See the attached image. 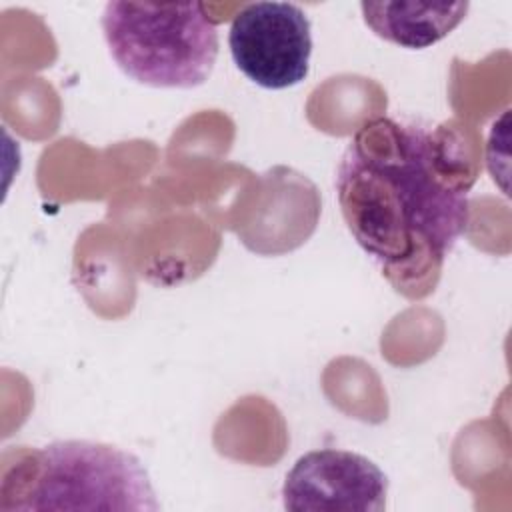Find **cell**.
<instances>
[{
	"mask_svg": "<svg viewBox=\"0 0 512 512\" xmlns=\"http://www.w3.org/2000/svg\"><path fill=\"white\" fill-rule=\"evenodd\" d=\"M468 2H362L366 26L380 38L410 50L446 38L468 14Z\"/></svg>",
	"mask_w": 512,
	"mask_h": 512,
	"instance_id": "8992f818",
	"label": "cell"
},
{
	"mask_svg": "<svg viewBox=\"0 0 512 512\" xmlns=\"http://www.w3.org/2000/svg\"><path fill=\"white\" fill-rule=\"evenodd\" d=\"M228 46L236 68L266 90L292 88L310 72V20L292 2L246 4L230 24Z\"/></svg>",
	"mask_w": 512,
	"mask_h": 512,
	"instance_id": "277c9868",
	"label": "cell"
},
{
	"mask_svg": "<svg viewBox=\"0 0 512 512\" xmlns=\"http://www.w3.org/2000/svg\"><path fill=\"white\" fill-rule=\"evenodd\" d=\"M386 494L388 478L370 458L338 448L300 456L282 486L292 512H382Z\"/></svg>",
	"mask_w": 512,
	"mask_h": 512,
	"instance_id": "5b68a950",
	"label": "cell"
},
{
	"mask_svg": "<svg viewBox=\"0 0 512 512\" xmlns=\"http://www.w3.org/2000/svg\"><path fill=\"white\" fill-rule=\"evenodd\" d=\"M0 496L2 512L160 508L144 464L92 440H56L32 450L6 470Z\"/></svg>",
	"mask_w": 512,
	"mask_h": 512,
	"instance_id": "7a4b0ae2",
	"label": "cell"
},
{
	"mask_svg": "<svg viewBox=\"0 0 512 512\" xmlns=\"http://www.w3.org/2000/svg\"><path fill=\"white\" fill-rule=\"evenodd\" d=\"M102 34L114 64L152 88L202 86L218 58V30L204 4L114 0L104 6Z\"/></svg>",
	"mask_w": 512,
	"mask_h": 512,
	"instance_id": "3957f363",
	"label": "cell"
},
{
	"mask_svg": "<svg viewBox=\"0 0 512 512\" xmlns=\"http://www.w3.org/2000/svg\"><path fill=\"white\" fill-rule=\"evenodd\" d=\"M468 188L448 176L444 144L422 126L366 120L336 172V196L356 244L398 292L428 294L470 218Z\"/></svg>",
	"mask_w": 512,
	"mask_h": 512,
	"instance_id": "6da1fadb",
	"label": "cell"
}]
</instances>
